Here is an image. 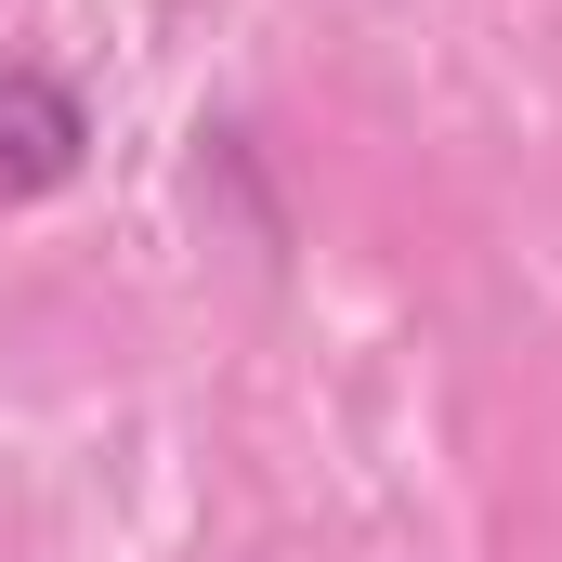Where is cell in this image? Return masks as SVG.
<instances>
[{
    "instance_id": "obj_1",
    "label": "cell",
    "mask_w": 562,
    "mask_h": 562,
    "mask_svg": "<svg viewBox=\"0 0 562 562\" xmlns=\"http://www.w3.org/2000/svg\"><path fill=\"white\" fill-rule=\"evenodd\" d=\"M92 170V105L66 66L40 53H0V210H40Z\"/></svg>"
}]
</instances>
